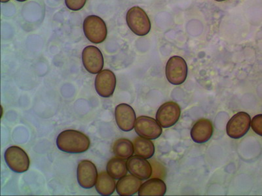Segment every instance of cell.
Segmentation results:
<instances>
[{
	"mask_svg": "<svg viewBox=\"0 0 262 196\" xmlns=\"http://www.w3.org/2000/svg\"><path fill=\"white\" fill-rule=\"evenodd\" d=\"M57 145L60 151L67 153H85L91 145L90 138L79 131H63L57 138Z\"/></svg>",
	"mask_w": 262,
	"mask_h": 196,
	"instance_id": "cell-1",
	"label": "cell"
},
{
	"mask_svg": "<svg viewBox=\"0 0 262 196\" xmlns=\"http://www.w3.org/2000/svg\"><path fill=\"white\" fill-rule=\"evenodd\" d=\"M126 20L128 28L139 36H146L151 30V22L148 16L139 7H133L128 11Z\"/></svg>",
	"mask_w": 262,
	"mask_h": 196,
	"instance_id": "cell-2",
	"label": "cell"
},
{
	"mask_svg": "<svg viewBox=\"0 0 262 196\" xmlns=\"http://www.w3.org/2000/svg\"><path fill=\"white\" fill-rule=\"evenodd\" d=\"M83 31L88 40L93 43H101L106 39V23L99 16H88L83 22Z\"/></svg>",
	"mask_w": 262,
	"mask_h": 196,
	"instance_id": "cell-3",
	"label": "cell"
},
{
	"mask_svg": "<svg viewBox=\"0 0 262 196\" xmlns=\"http://www.w3.org/2000/svg\"><path fill=\"white\" fill-rule=\"evenodd\" d=\"M166 77L173 85H180L186 80L188 65L183 58L174 56L168 60L165 69Z\"/></svg>",
	"mask_w": 262,
	"mask_h": 196,
	"instance_id": "cell-4",
	"label": "cell"
},
{
	"mask_svg": "<svg viewBox=\"0 0 262 196\" xmlns=\"http://www.w3.org/2000/svg\"><path fill=\"white\" fill-rule=\"evenodd\" d=\"M4 156L7 164L13 172L22 174L29 170L30 158L27 153L20 147H9L5 152Z\"/></svg>",
	"mask_w": 262,
	"mask_h": 196,
	"instance_id": "cell-5",
	"label": "cell"
},
{
	"mask_svg": "<svg viewBox=\"0 0 262 196\" xmlns=\"http://www.w3.org/2000/svg\"><path fill=\"white\" fill-rule=\"evenodd\" d=\"M251 126V118L245 112H239L233 115L226 126L228 136L233 139H240L249 132Z\"/></svg>",
	"mask_w": 262,
	"mask_h": 196,
	"instance_id": "cell-6",
	"label": "cell"
},
{
	"mask_svg": "<svg viewBox=\"0 0 262 196\" xmlns=\"http://www.w3.org/2000/svg\"><path fill=\"white\" fill-rule=\"evenodd\" d=\"M135 130L139 136L149 140L159 138L162 134V128L155 119L146 116H139L136 120Z\"/></svg>",
	"mask_w": 262,
	"mask_h": 196,
	"instance_id": "cell-7",
	"label": "cell"
},
{
	"mask_svg": "<svg viewBox=\"0 0 262 196\" xmlns=\"http://www.w3.org/2000/svg\"><path fill=\"white\" fill-rule=\"evenodd\" d=\"M181 109L174 102L163 104L156 113V120L164 128L172 127L179 120Z\"/></svg>",
	"mask_w": 262,
	"mask_h": 196,
	"instance_id": "cell-8",
	"label": "cell"
},
{
	"mask_svg": "<svg viewBox=\"0 0 262 196\" xmlns=\"http://www.w3.org/2000/svg\"><path fill=\"white\" fill-rule=\"evenodd\" d=\"M82 61L86 71L91 74L99 73L104 67L102 53L95 46H88L83 49Z\"/></svg>",
	"mask_w": 262,
	"mask_h": 196,
	"instance_id": "cell-9",
	"label": "cell"
},
{
	"mask_svg": "<svg viewBox=\"0 0 262 196\" xmlns=\"http://www.w3.org/2000/svg\"><path fill=\"white\" fill-rule=\"evenodd\" d=\"M98 172L96 165L90 160H82L77 169V178L82 188L90 189L97 183Z\"/></svg>",
	"mask_w": 262,
	"mask_h": 196,
	"instance_id": "cell-10",
	"label": "cell"
},
{
	"mask_svg": "<svg viewBox=\"0 0 262 196\" xmlns=\"http://www.w3.org/2000/svg\"><path fill=\"white\" fill-rule=\"evenodd\" d=\"M116 86V77L113 71L104 69L98 74L95 79V89L98 94L103 97L113 95Z\"/></svg>",
	"mask_w": 262,
	"mask_h": 196,
	"instance_id": "cell-11",
	"label": "cell"
},
{
	"mask_svg": "<svg viewBox=\"0 0 262 196\" xmlns=\"http://www.w3.org/2000/svg\"><path fill=\"white\" fill-rule=\"evenodd\" d=\"M115 118L119 129L127 132L135 128L137 120L134 109L127 104H121L116 107Z\"/></svg>",
	"mask_w": 262,
	"mask_h": 196,
	"instance_id": "cell-12",
	"label": "cell"
},
{
	"mask_svg": "<svg viewBox=\"0 0 262 196\" xmlns=\"http://www.w3.org/2000/svg\"><path fill=\"white\" fill-rule=\"evenodd\" d=\"M128 171L130 174L141 180L150 178L152 167L150 163L139 156H132L127 159Z\"/></svg>",
	"mask_w": 262,
	"mask_h": 196,
	"instance_id": "cell-13",
	"label": "cell"
},
{
	"mask_svg": "<svg viewBox=\"0 0 262 196\" xmlns=\"http://www.w3.org/2000/svg\"><path fill=\"white\" fill-rule=\"evenodd\" d=\"M213 134L211 121L208 119H200L196 121L191 130V137L196 143L202 144L209 141Z\"/></svg>",
	"mask_w": 262,
	"mask_h": 196,
	"instance_id": "cell-14",
	"label": "cell"
},
{
	"mask_svg": "<svg viewBox=\"0 0 262 196\" xmlns=\"http://www.w3.org/2000/svg\"><path fill=\"white\" fill-rule=\"evenodd\" d=\"M142 184V180L133 175H128L119 180L116 191L119 195H133L139 192Z\"/></svg>",
	"mask_w": 262,
	"mask_h": 196,
	"instance_id": "cell-15",
	"label": "cell"
},
{
	"mask_svg": "<svg viewBox=\"0 0 262 196\" xmlns=\"http://www.w3.org/2000/svg\"><path fill=\"white\" fill-rule=\"evenodd\" d=\"M167 192V186L162 180L154 178L142 184L139 195H164Z\"/></svg>",
	"mask_w": 262,
	"mask_h": 196,
	"instance_id": "cell-16",
	"label": "cell"
},
{
	"mask_svg": "<svg viewBox=\"0 0 262 196\" xmlns=\"http://www.w3.org/2000/svg\"><path fill=\"white\" fill-rule=\"evenodd\" d=\"M117 184L114 179L107 172H102L98 174L96 190L102 195H111L116 189Z\"/></svg>",
	"mask_w": 262,
	"mask_h": 196,
	"instance_id": "cell-17",
	"label": "cell"
},
{
	"mask_svg": "<svg viewBox=\"0 0 262 196\" xmlns=\"http://www.w3.org/2000/svg\"><path fill=\"white\" fill-rule=\"evenodd\" d=\"M135 154L137 156L149 159L155 153V146L153 142L144 137H137L134 140Z\"/></svg>",
	"mask_w": 262,
	"mask_h": 196,
	"instance_id": "cell-18",
	"label": "cell"
},
{
	"mask_svg": "<svg viewBox=\"0 0 262 196\" xmlns=\"http://www.w3.org/2000/svg\"><path fill=\"white\" fill-rule=\"evenodd\" d=\"M106 171L114 179H120L127 176V162L122 158L115 157L112 158L107 163Z\"/></svg>",
	"mask_w": 262,
	"mask_h": 196,
	"instance_id": "cell-19",
	"label": "cell"
},
{
	"mask_svg": "<svg viewBox=\"0 0 262 196\" xmlns=\"http://www.w3.org/2000/svg\"><path fill=\"white\" fill-rule=\"evenodd\" d=\"M113 152L117 157L128 159L135 153L134 144L127 139L121 138L115 141Z\"/></svg>",
	"mask_w": 262,
	"mask_h": 196,
	"instance_id": "cell-20",
	"label": "cell"
},
{
	"mask_svg": "<svg viewBox=\"0 0 262 196\" xmlns=\"http://www.w3.org/2000/svg\"><path fill=\"white\" fill-rule=\"evenodd\" d=\"M251 127L256 134L262 137V114L254 116L251 120Z\"/></svg>",
	"mask_w": 262,
	"mask_h": 196,
	"instance_id": "cell-21",
	"label": "cell"
},
{
	"mask_svg": "<svg viewBox=\"0 0 262 196\" xmlns=\"http://www.w3.org/2000/svg\"><path fill=\"white\" fill-rule=\"evenodd\" d=\"M86 0H65L68 8L72 11H79L85 6Z\"/></svg>",
	"mask_w": 262,
	"mask_h": 196,
	"instance_id": "cell-22",
	"label": "cell"
},
{
	"mask_svg": "<svg viewBox=\"0 0 262 196\" xmlns=\"http://www.w3.org/2000/svg\"><path fill=\"white\" fill-rule=\"evenodd\" d=\"M9 1H10V0H1L2 3H6V2H8Z\"/></svg>",
	"mask_w": 262,
	"mask_h": 196,
	"instance_id": "cell-23",
	"label": "cell"
},
{
	"mask_svg": "<svg viewBox=\"0 0 262 196\" xmlns=\"http://www.w3.org/2000/svg\"><path fill=\"white\" fill-rule=\"evenodd\" d=\"M215 1H216V2H224V1H226V0H215Z\"/></svg>",
	"mask_w": 262,
	"mask_h": 196,
	"instance_id": "cell-24",
	"label": "cell"
},
{
	"mask_svg": "<svg viewBox=\"0 0 262 196\" xmlns=\"http://www.w3.org/2000/svg\"><path fill=\"white\" fill-rule=\"evenodd\" d=\"M16 1L23 2L27 1V0H16Z\"/></svg>",
	"mask_w": 262,
	"mask_h": 196,
	"instance_id": "cell-25",
	"label": "cell"
}]
</instances>
